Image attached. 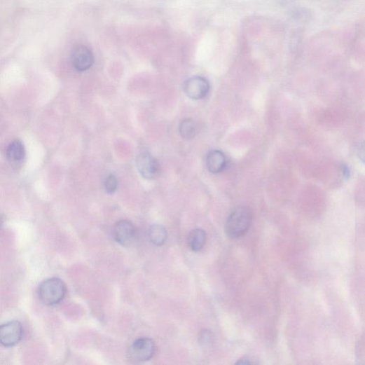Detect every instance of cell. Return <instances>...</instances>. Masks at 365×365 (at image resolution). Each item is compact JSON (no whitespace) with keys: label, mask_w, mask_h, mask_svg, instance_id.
Returning <instances> with one entry per match:
<instances>
[{"label":"cell","mask_w":365,"mask_h":365,"mask_svg":"<svg viewBox=\"0 0 365 365\" xmlns=\"http://www.w3.org/2000/svg\"><path fill=\"white\" fill-rule=\"evenodd\" d=\"M252 222L251 210L245 207H238L229 216L226 223V233L230 238H237L249 230Z\"/></svg>","instance_id":"cell-1"},{"label":"cell","mask_w":365,"mask_h":365,"mask_svg":"<svg viewBox=\"0 0 365 365\" xmlns=\"http://www.w3.org/2000/svg\"><path fill=\"white\" fill-rule=\"evenodd\" d=\"M65 295V284L57 277L45 280L39 287V299L46 305L53 306L59 304L63 301Z\"/></svg>","instance_id":"cell-2"},{"label":"cell","mask_w":365,"mask_h":365,"mask_svg":"<svg viewBox=\"0 0 365 365\" xmlns=\"http://www.w3.org/2000/svg\"><path fill=\"white\" fill-rule=\"evenodd\" d=\"M155 350L156 346L153 340L148 338H139L130 347L128 357L134 362L145 361L152 358Z\"/></svg>","instance_id":"cell-3"},{"label":"cell","mask_w":365,"mask_h":365,"mask_svg":"<svg viewBox=\"0 0 365 365\" xmlns=\"http://www.w3.org/2000/svg\"><path fill=\"white\" fill-rule=\"evenodd\" d=\"M23 336V328L19 321H11L0 326V345L11 347L18 344Z\"/></svg>","instance_id":"cell-4"},{"label":"cell","mask_w":365,"mask_h":365,"mask_svg":"<svg viewBox=\"0 0 365 365\" xmlns=\"http://www.w3.org/2000/svg\"><path fill=\"white\" fill-rule=\"evenodd\" d=\"M184 91L190 99L199 100L208 95L210 91V85L207 78L195 76L186 81L184 85Z\"/></svg>","instance_id":"cell-5"},{"label":"cell","mask_w":365,"mask_h":365,"mask_svg":"<svg viewBox=\"0 0 365 365\" xmlns=\"http://www.w3.org/2000/svg\"><path fill=\"white\" fill-rule=\"evenodd\" d=\"M137 167L140 175L146 180L156 179L160 172L157 160L149 152H144L138 156Z\"/></svg>","instance_id":"cell-6"},{"label":"cell","mask_w":365,"mask_h":365,"mask_svg":"<svg viewBox=\"0 0 365 365\" xmlns=\"http://www.w3.org/2000/svg\"><path fill=\"white\" fill-rule=\"evenodd\" d=\"M95 57L92 51L85 46L76 47L71 55V62L78 71L89 70L93 65Z\"/></svg>","instance_id":"cell-7"},{"label":"cell","mask_w":365,"mask_h":365,"mask_svg":"<svg viewBox=\"0 0 365 365\" xmlns=\"http://www.w3.org/2000/svg\"><path fill=\"white\" fill-rule=\"evenodd\" d=\"M136 228L134 224L126 220L120 221L116 223L113 229L114 240L120 245L130 246L136 237Z\"/></svg>","instance_id":"cell-8"},{"label":"cell","mask_w":365,"mask_h":365,"mask_svg":"<svg viewBox=\"0 0 365 365\" xmlns=\"http://www.w3.org/2000/svg\"><path fill=\"white\" fill-rule=\"evenodd\" d=\"M226 158L224 153L219 150H214L209 153L207 158V166L212 174H219L226 167Z\"/></svg>","instance_id":"cell-9"},{"label":"cell","mask_w":365,"mask_h":365,"mask_svg":"<svg viewBox=\"0 0 365 365\" xmlns=\"http://www.w3.org/2000/svg\"><path fill=\"white\" fill-rule=\"evenodd\" d=\"M207 242V233L204 230L197 228L193 230L188 238L190 249L195 252L205 247Z\"/></svg>","instance_id":"cell-10"},{"label":"cell","mask_w":365,"mask_h":365,"mask_svg":"<svg viewBox=\"0 0 365 365\" xmlns=\"http://www.w3.org/2000/svg\"><path fill=\"white\" fill-rule=\"evenodd\" d=\"M148 235L153 245L161 247L165 245L167 239L168 233L164 226L155 224L150 227Z\"/></svg>","instance_id":"cell-11"},{"label":"cell","mask_w":365,"mask_h":365,"mask_svg":"<svg viewBox=\"0 0 365 365\" xmlns=\"http://www.w3.org/2000/svg\"><path fill=\"white\" fill-rule=\"evenodd\" d=\"M25 156V150L23 144L20 141L11 143L8 149L7 156L13 164H19Z\"/></svg>","instance_id":"cell-12"},{"label":"cell","mask_w":365,"mask_h":365,"mask_svg":"<svg viewBox=\"0 0 365 365\" xmlns=\"http://www.w3.org/2000/svg\"><path fill=\"white\" fill-rule=\"evenodd\" d=\"M198 127L195 121L191 118L183 120L179 126L180 135L184 139H191L195 137Z\"/></svg>","instance_id":"cell-13"},{"label":"cell","mask_w":365,"mask_h":365,"mask_svg":"<svg viewBox=\"0 0 365 365\" xmlns=\"http://www.w3.org/2000/svg\"><path fill=\"white\" fill-rule=\"evenodd\" d=\"M118 187V180L116 177L111 174L109 175L104 182V189L108 193H113Z\"/></svg>","instance_id":"cell-14"},{"label":"cell","mask_w":365,"mask_h":365,"mask_svg":"<svg viewBox=\"0 0 365 365\" xmlns=\"http://www.w3.org/2000/svg\"><path fill=\"white\" fill-rule=\"evenodd\" d=\"M212 333L209 331H204L201 333L200 341L202 344L206 345H211L213 343Z\"/></svg>","instance_id":"cell-15"},{"label":"cell","mask_w":365,"mask_h":365,"mask_svg":"<svg viewBox=\"0 0 365 365\" xmlns=\"http://www.w3.org/2000/svg\"><path fill=\"white\" fill-rule=\"evenodd\" d=\"M259 361L256 360V359H254L253 357H245L241 359H240L235 364H242V365H253V364H258Z\"/></svg>","instance_id":"cell-16"},{"label":"cell","mask_w":365,"mask_h":365,"mask_svg":"<svg viewBox=\"0 0 365 365\" xmlns=\"http://www.w3.org/2000/svg\"><path fill=\"white\" fill-rule=\"evenodd\" d=\"M342 172H343V174L345 178L349 179L350 173V170L347 166H345V165L343 166Z\"/></svg>","instance_id":"cell-17"}]
</instances>
